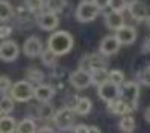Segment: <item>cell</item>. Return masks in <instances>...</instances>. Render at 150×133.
<instances>
[{"label":"cell","mask_w":150,"mask_h":133,"mask_svg":"<svg viewBox=\"0 0 150 133\" xmlns=\"http://www.w3.org/2000/svg\"><path fill=\"white\" fill-rule=\"evenodd\" d=\"M141 82L147 86H150V67H147L144 71L141 73Z\"/></svg>","instance_id":"33"},{"label":"cell","mask_w":150,"mask_h":133,"mask_svg":"<svg viewBox=\"0 0 150 133\" xmlns=\"http://www.w3.org/2000/svg\"><path fill=\"white\" fill-rule=\"evenodd\" d=\"M115 37L121 42V46H130V44H134L135 39H137V30H135V27H132V26L123 24L120 29L115 30Z\"/></svg>","instance_id":"14"},{"label":"cell","mask_w":150,"mask_h":133,"mask_svg":"<svg viewBox=\"0 0 150 133\" xmlns=\"http://www.w3.org/2000/svg\"><path fill=\"white\" fill-rule=\"evenodd\" d=\"M23 51L28 58H38L41 56V53L44 51L42 47V41L38 37H29L28 39L24 41V46H23Z\"/></svg>","instance_id":"13"},{"label":"cell","mask_w":150,"mask_h":133,"mask_svg":"<svg viewBox=\"0 0 150 133\" xmlns=\"http://www.w3.org/2000/svg\"><path fill=\"white\" fill-rule=\"evenodd\" d=\"M94 2L99 5L100 9H105V8H108V6H109V0H94Z\"/></svg>","instance_id":"36"},{"label":"cell","mask_w":150,"mask_h":133,"mask_svg":"<svg viewBox=\"0 0 150 133\" xmlns=\"http://www.w3.org/2000/svg\"><path fill=\"white\" fill-rule=\"evenodd\" d=\"M55 97V88L49 83H38L35 86V99L40 103L50 101Z\"/></svg>","instance_id":"16"},{"label":"cell","mask_w":150,"mask_h":133,"mask_svg":"<svg viewBox=\"0 0 150 133\" xmlns=\"http://www.w3.org/2000/svg\"><path fill=\"white\" fill-rule=\"evenodd\" d=\"M12 15H14V9L11 3L8 0H0V20L5 23L9 18H12Z\"/></svg>","instance_id":"24"},{"label":"cell","mask_w":150,"mask_h":133,"mask_svg":"<svg viewBox=\"0 0 150 133\" xmlns=\"http://www.w3.org/2000/svg\"><path fill=\"white\" fill-rule=\"evenodd\" d=\"M109 73L105 67H100V68H96L91 71V79H93V85L96 86H99L105 82H108L109 80Z\"/></svg>","instance_id":"19"},{"label":"cell","mask_w":150,"mask_h":133,"mask_svg":"<svg viewBox=\"0 0 150 133\" xmlns=\"http://www.w3.org/2000/svg\"><path fill=\"white\" fill-rule=\"evenodd\" d=\"M108 110L112 115H126V113H130L134 109L126 100H123L121 97H117L115 100L108 103Z\"/></svg>","instance_id":"15"},{"label":"cell","mask_w":150,"mask_h":133,"mask_svg":"<svg viewBox=\"0 0 150 133\" xmlns=\"http://www.w3.org/2000/svg\"><path fill=\"white\" fill-rule=\"evenodd\" d=\"M146 24H147V27L150 29V15H149L147 18H146Z\"/></svg>","instance_id":"40"},{"label":"cell","mask_w":150,"mask_h":133,"mask_svg":"<svg viewBox=\"0 0 150 133\" xmlns=\"http://www.w3.org/2000/svg\"><path fill=\"white\" fill-rule=\"evenodd\" d=\"M127 6H129V2H127V0H109V8H111V11L123 12L125 9H127Z\"/></svg>","instance_id":"30"},{"label":"cell","mask_w":150,"mask_h":133,"mask_svg":"<svg viewBox=\"0 0 150 133\" xmlns=\"http://www.w3.org/2000/svg\"><path fill=\"white\" fill-rule=\"evenodd\" d=\"M20 55V47L18 44L12 39H3L2 46H0V58L5 62H12L18 58Z\"/></svg>","instance_id":"9"},{"label":"cell","mask_w":150,"mask_h":133,"mask_svg":"<svg viewBox=\"0 0 150 133\" xmlns=\"http://www.w3.org/2000/svg\"><path fill=\"white\" fill-rule=\"evenodd\" d=\"M135 126H137V122H135V118L132 117L130 113H126V115H121V120L118 122V127L121 132H125V133H132L135 130Z\"/></svg>","instance_id":"21"},{"label":"cell","mask_w":150,"mask_h":133,"mask_svg":"<svg viewBox=\"0 0 150 133\" xmlns=\"http://www.w3.org/2000/svg\"><path fill=\"white\" fill-rule=\"evenodd\" d=\"M24 74H26V77H28V80L32 82V83H42V80H44V74L35 67L28 68Z\"/></svg>","instance_id":"27"},{"label":"cell","mask_w":150,"mask_h":133,"mask_svg":"<svg viewBox=\"0 0 150 133\" xmlns=\"http://www.w3.org/2000/svg\"><path fill=\"white\" fill-rule=\"evenodd\" d=\"M109 80L121 86L123 83H125V73H123L121 70H111V73H109Z\"/></svg>","instance_id":"31"},{"label":"cell","mask_w":150,"mask_h":133,"mask_svg":"<svg viewBox=\"0 0 150 133\" xmlns=\"http://www.w3.org/2000/svg\"><path fill=\"white\" fill-rule=\"evenodd\" d=\"M40 117L42 118V120H49V118H52L53 120V115H55V109H53V106L52 104H49V101H44V103H41V108H40Z\"/></svg>","instance_id":"29"},{"label":"cell","mask_w":150,"mask_h":133,"mask_svg":"<svg viewBox=\"0 0 150 133\" xmlns=\"http://www.w3.org/2000/svg\"><path fill=\"white\" fill-rule=\"evenodd\" d=\"M37 24L41 30H46V32H52L58 27L59 24V18H58V14L56 12H52V11H42L37 15Z\"/></svg>","instance_id":"6"},{"label":"cell","mask_w":150,"mask_h":133,"mask_svg":"<svg viewBox=\"0 0 150 133\" xmlns=\"http://www.w3.org/2000/svg\"><path fill=\"white\" fill-rule=\"evenodd\" d=\"M74 46V38L73 35L67 30H56L49 37L47 47L50 50H53L58 56H64L67 53L71 51Z\"/></svg>","instance_id":"1"},{"label":"cell","mask_w":150,"mask_h":133,"mask_svg":"<svg viewBox=\"0 0 150 133\" xmlns=\"http://www.w3.org/2000/svg\"><path fill=\"white\" fill-rule=\"evenodd\" d=\"M144 120H146V122H147V124H150V106L144 110Z\"/></svg>","instance_id":"37"},{"label":"cell","mask_w":150,"mask_h":133,"mask_svg":"<svg viewBox=\"0 0 150 133\" xmlns=\"http://www.w3.org/2000/svg\"><path fill=\"white\" fill-rule=\"evenodd\" d=\"M46 8L52 12L61 14L67 8V0H46Z\"/></svg>","instance_id":"25"},{"label":"cell","mask_w":150,"mask_h":133,"mask_svg":"<svg viewBox=\"0 0 150 133\" xmlns=\"http://www.w3.org/2000/svg\"><path fill=\"white\" fill-rule=\"evenodd\" d=\"M17 122L9 115H2L0 118V132L2 133H14L17 132Z\"/></svg>","instance_id":"20"},{"label":"cell","mask_w":150,"mask_h":133,"mask_svg":"<svg viewBox=\"0 0 150 133\" xmlns=\"http://www.w3.org/2000/svg\"><path fill=\"white\" fill-rule=\"evenodd\" d=\"M11 88H12V82L9 80V77H8V76H2V77H0V92H2V94H8Z\"/></svg>","instance_id":"32"},{"label":"cell","mask_w":150,"mask_h":133,"mask_svg":"<svg viewBox=\"0 0 150 133\" xmlns=\"http://www.w3.org/2000/svg\"><path fill=\"white\" fill-rule=\"evenodd\" d=\"M9 95L15 101L20 103H26L32 99H35V86L32 85V82L29 80H20L15 82L12 85V88L9 89Z\"/></svg>","instance_id":"2"},{"label":"cell","mask_w":150,"mask_h":133,"mask_svg":"<svg viewBox=\"0 0 150 133\" xmlns=\"http://www.w3.org/2000/svg\"><path fill=\"white\" fill-rule=\"evenodd\" d=\"M26 6L28 9L33 14H40L46 8V0H26Z\"/></svg>","instance_id":"28"},{"label":"cell","mask_w":150,"mask_h":133,"mask_svg":"<svg viewBox=\"0 0 150 133\" xmlns=\"http://www.w3.org/2000/svg\"><path fill=\"white\" fill-rule=\"evenodd\" d=\"M70 83H71L76 89H85L90 85H93V79H91V73L86 70L77 68L76 71L70 73Z\"/></svg>","instance_id":"8"},{"label":"cell","mask_w":150,"mask_h":133,"mask_svg":"<svg viewBox=\"0 0 150 133\" xmlns=\"http://www.w3.org/2000/svg\"><path fill=\"white\" fill-rule=\"evenodd\" d=\"M14 99L8 94H3L2 95V100H0V112L2 115H9L12 110H14Z\"/></svg>","instance_id":"23"},{"label":"cell","mask_w":150,"mask_h":133,"mask_svg":"<svg viewBox=\"0 0 150 133\" xmlns=\"http://www.w3.org/2000/svg\"><path fill=\"white\" fill-rule=\"evenodd\" d=\"M120 97L132 106V109H137L139 99V85L137 82H125L120 86Z\"/></svg>","instance_id":"5"},{"label":"cell","mask_w":150,"mask_h":133,"mask_svg":"<svg viewBox=\"0 0 150 133\" xmlns=\"http://www.w3.org/2000/svg\"><path fill=\"white\" fill-rule=\"evenodd\" d=\"M121 47V42L118 41V38L115 35H108L100 41V46H99V51L102 53L103 56H112L120 50Z\"/></svg>","instance_id":"10"},{"label":"cell","mask_w":150,"mask_h":133,"mask_svg":"<svg viewBox=\"0 0 150 133\" xmlns=\"http://www.w3.org/2000/svg\"><path fill=\"white\" fill-rule=\"evenodd\" d=\"M102 55V53H100ZM100 55H97V53H90V55H85L81 58V61H79V68H82V70H86V71H93V70L96 68H100V67H105V59L100 56Z\"/></svg>","instance_id":"11"},{"label":"cell","mask_w":150,"mask_h":133,"mask_svg":"<svg viewBox=\"0 0 150 133\" xmlns=\"http://www.w3.org/2000/svg\"><path fill=\"white\" fill-rule=\"evenodd\" d=\"M41 61H42V64L44 65H47V67H53L55 64H56V59H58V55L53 51V50H50L49 47L44 50L42 53H41Z\"/></svg>","instance_id":"26"},{"label":"cell","mask_w":150,"mask_h":133,"mask_svg":"<svg viewBox=\"0 0 150 133\" xmlns=\"http://www.w3.org/2000/svg\"><path fill=\"white\" fill-rule=\"evenodd\" d=\"M100 11L102 9L94 0H85V2H82L76 8L74 17L81 23H90V21H94L97 18V15L100 14Z\"/></svg>","instance_id":"3"},{"label":"cell","mask_w":150,"mask_h":133,"mask_svg":"<svg viewBox=\"0 0 150 133\" xmlns=\"http://www.w3.org/2000/svg\"><path fill=\"white\" fill-rule=\"evenodd\" d=\"M73 109H74V112L77 115L86 117V115L91 112V109H93V103H91V100L88 99V97H77L76 101H74Z\"/></svg>","instance_id":"18"},{"label":"cell","mask_w":150,"mask_h":133,"mask_svg":"<svg viewBox=\"0 0 150 133\" xmlns=\"http://www.w3.org/2000/svg\"><path fill=\"white\" fill-rule=\"evenodd\" d=\"M90 132L91 133H100V129L96 127V126H90Z\"/></svg>","instance_id":"38"},{"label":"cell","mask_w":150,"mask_h":133,"mask_svg":"<svg viewBox=\"0 0 150 133\" xmlns=\"http://www.w3.org/2000/svg\"><path fill=\"white\" fill-rule=\"evenodd\" d=\"M105 24L111 30H117L125 24V18H123V12L118 11H111L105 15Z\"/></svg>","instance_id":"17"},{"label":"cell","mask_w":150,"mask_h":133,"mask_svg":"<svg viewBox=\"0 0 150 133\" xmlns=\"http://www.w3.org/2000/svg\"><path fill=\"white\" fill-rule=\"evenodd\" d=\"M74 121H76V112L74 109H70V108H61L53 115V122L55 126H58L59 130L70 129L74 124Z\"/></svg>","instance_id":"4"},{"label":"cell","mask_w":150,"mask_h":133,"mask_svg":"<svg viewBox=\"0 0 150 133\" xmlns=\"http://www.w3.org/2000/svg\"><path fill=\"white\" fill-rule=\"evenodd\" d=\"M97 95H99L100 100L109 103L112 100H115L117 97H120V85L114 83L111 80L105 82V83L97 86Z\"/></svg>","instance_id":"7"},{"label":"cell","mask_w":150,"mask_h":133,"mask_svg":"<svg viewBox=\"0 0 150 133\" xmlns=\"http://www.w3.org/2000/svg\"><path fill=\"white\" fill-rule=\"evenodd\" d=\"M37 124L32 118H23L18 124H17V133H33L37 132Z\"/></svg>","instance_id":"22"},{"label":"cell","mask_w":150,"mask_h":133,"mask_svg":"<svg viewBox=\"0 0 150 133\" xmlns=\"http://www.w3.org/2000/svg\"><path fill=\"white\" fill-rule=\"evenodd\" d=\"M127 11H129L132 18L137 21H146V18L150 15L149 6L144 2H141V0H132V2H129Z\"/></svg>","instance_id":"12"},{"label":"cell","mask_w":150,"mask_h":133,"mask_svg":"<svg viewBox=\"0 0 150 133\" xmlns=\"http://www.w3.org/2000/svg\"><path fill=\"white\" fill-rule=\"evenodd\" d=\"M12 33V27H9V26H2V30H0V37H2V39H8V37Z\"/></svg>","instance_id":"34"},{"label":"cell","mask_w":150,"mask_h":133,"mask_svg":"<svg viewBox=\"0 0 150 133\" xmlns=\"http://www.w3.org/2000/svg\"><path fill=\"white\" fill-rule=\"evenodd\" d=\"M74 133H88L90 132V126H85V124H79V126L73 127Z\"/></svg>","instance_id":"35"},{"label":"cell","mask_w":150,"mask_h":133,"mask_svg":"<svg viewBox=\"0 0 150 133\" xmlns=\"http://www.w3.org/2000/svg\"><path fill=\"white\" fill-rule=\"evenodd\" d=\"M38 132H49V133H52L53 129H52V127H41V129H38Z\"/></svg>","instance_id":"39"}]
</instances>
